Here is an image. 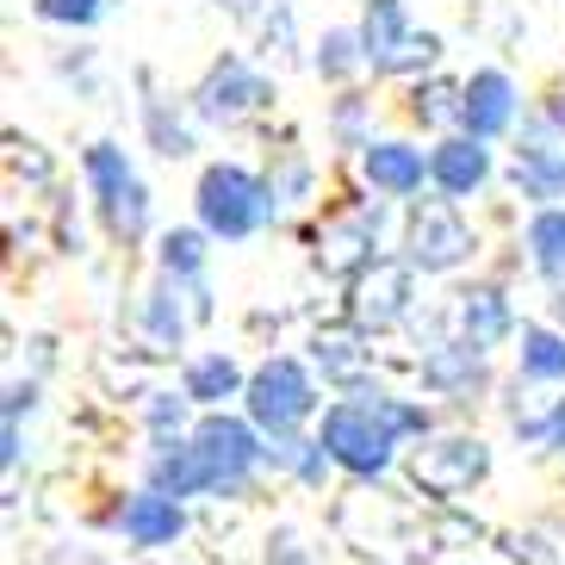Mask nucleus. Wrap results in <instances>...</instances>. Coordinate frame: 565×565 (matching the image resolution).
<instances>
[{"label":"nucleus","instance_id":"1","mask_svg":"<svg viewBox=\"0 0 565 565\" xmlns=\"http://www.w3.org/2000/svg\"><path fill=\"white\" fill-rule=\"evenodd\" d=\"M193 212H200V231L217 236V243H243L267 224V217H280L274 205V186L262 174H249L243 162H212L193 186Z\"/></svg>","mask_w":565,"mask_h":565},{"label":"nucleus","instance_id":"2","mask_svg":"<svg viewBox=\"0 0 565 565\" xmlns=\"http://www.w3.org/2000/svg\"><path fill=\"white\" fill-rule=\"evenodd\" d=\"M317 441H323V454H330L335 466H349L354 479H380L385 466H392V448H398L404 435L385 423L380 404L361 398V404H330Z\"/></svg>","mask_w":565,"mask_h":565},{"label":"nucleus","instance_id":"3","mask_svg":"<svg viewBox=\"0 0 565 565\" xmlns=\"http://www.w3.org/2000/svg\"><path fill=\"white\" fill-rule=\"evenodd\" d=\"M361 44H366V68L373 75H416V68H429L441 56V38L416 32L404 0H366Z\"/></svg>","mask_w":565,"mask_h":565},{"label":"nucleus","instance_id":"4","mask_svg":"<svg viewBox=\"0 0 565 565\" xmlns=\"http://www.w3.org/2000/svg\"><path fill=\"white\" fill-rule=\"evenodd\" d=\"M249 423L255 429H267V435H292L311 416V404H317V385H311V373H305L292 354H274L267 366H255L249 373Z\"/></svg>","mask_w":565,"mask_h":565},{"label":"nucleus","instance_id":"5","mask_svg":"<svg viewBox=\"0 0 565 565\" xmlns=\"http://www.w3.org/2000/svg\"><path fill=\"white\" fill-rule=\"evenodd\" d=\"M267 100H274V87H267L262 68H249L243 56H217V63L205 68L200 94H193V113H200L205 125H243V118H255Z\"/></svg>","mask_w":565,"mask_h":565},{"label":"nucleus","instance_id":"6","mask_svg":"<svg viewBox=\"0 0 565 565\" xmlns=\"http://www.w3.org/2000/svg\"><path fill=\"white\" fill-rule=\"evenodd\" d=\"M193 448L212 460L217 491H243V484H249V472L267 460V448H262V435H255V423H243V416H224V411L200 416V429H193Z\"/></svg>","mask_w":565,"mask_h":565},{"label":"nucleus","instance_id":"7","mask_svg":"<svg viewBox=\"0 0 565 565\" xmlns=\"http://www.w3.org/2000/svg\"><path fill=\"white\" fill-rule=\"evenodd\" d=\"M411 267L423 274H454V267L472 255V231H466V217L454 212V200H423L411 212Z\"/></svg>","mask_w":565,"mask_h":565},{"label":"nucleus","instance_id":"8","mask_svg":"<svg viewBox=\"0 0 565 565\" xmlns=\"http://www.w3.org/2000/svg\"><path fill=\"white\" fill-rule=\"evenodd\" d=\"M416 484L423 491H435V498H460V491H472V484L491 472V454H484V441H472V435H454V441H429V448L411 460Z\"/></svg>","mask_w":565,"mask_h":565},{"label":"nucleus","instance_id":"9","mask_svg":"<svg viewBox=\"0 0 565 565\" xmlns=\"http://www.w3.org/2000/svg\"><path fill=\"white\" fill-rule=\"evenodd\" d=\"M411 286H416V267L411 262H373L354 280V323L361 330H392L411 317Z\"/></svg>","mask_w":565,"mask_h":565},{"label":"nucleus","instance_id":"10","mask_svg":"<svg viewBox=\"0 0 565 565\" xmlns=\"http://www.w3.org/2000/svg\"><path fill=\"white\" fill-rule=\"evenodd\" d=\"M515 113H522V94H515V82L503 68H479L466 82V94H460V131L466 137L491 143V137H503L515 125Z\"/></svg>","mask_w":565,"mask_h":565},{"label":"nucleus","instance_id":"11","mask_svg":"<svg viewBox=\"0 0 565 565\" xmlns=\"http://www.w3.org/2000/svg\"><path fill=\"white\" fill-rule=\"evenodd\" d=\"M429 181L441 186V200H472L491 181V150L479 137H441L429 150Z\"/></svg>","mask_w":565,"mask_h":565},{"label":"nucleus","instance_id":"12","mask_svg":"<svg viewBox=\"0 0 565 565\" xmlns=\"http://www.w3.org/2000/svg\"><path fill=\"white\" fill-rule=\"evenodd\" d=\"M361 174H366L373 193H385V200H411V193H423V181H429V156L411 150V143H366Z\"/></svg>","mask_w":565,"mask_h":565},{"label":"nucleus","instance_id":"13","mask_svg":"<svg viewBox=\"0 0 565 565\" xmlns=\"http://www.w3.org/2000/svg\"><path fill=\"white\" fill-rule=\"evenodd\" d=\"M118 534L131 547H174L186 534V510L181 498H162V491H137L125 510H118Z\"/></svg>","mask_w":565,"mask_h":565},{"label":"nucleus","instance_id":"14","mask_svg":"<svg viewBox=\"0 0 565 565\" xmlns=\"http://www.w3.org/2000/svg\"><path fill=\"white\" fill-rule=\"evenodd\" d=\"M150 491H162V498H200V491H217V472L193 441L168 435L150 460Z\"/></svg>","mask_w":565,"mask_h":565},{"label":"nucleus","instance_id":"15","mask_svg":"<svg viewBox=\"0 0 565 565\" xmlns=\"http://www.w3.org/2000/svg\"><path fill=\"white\" fill-rule=\"evenodd\" d=\"M460 330H466L472 349H498L503 335L515 330L510 299H503L498 286H472V292H460Z\"/></svg>","mask_w":565,"mask_h":565},{"label":"nucleus","instance_id":"16","mask_svg":"<svg viewBox=\"0 0 565 565\" xmlns=\"http://www.w3.org/2000/svg\"><path fill=\"white\" fill-rule=\"evenodd\" d=\"M484 380V349L472 342H441V349L423 354V385L435 392H472Z\"/></svg>","mask_w":565,"mask_h":565},{"label":"nucleus","instance_id":"17","mask_svg":"<svg viewBox=\"0 0 565 565\" xmlns=\"http://www.w3.org/2000/svg\"><path fill=\"white\" fill-rule=\"evenodd\" d=\"M373 243H380V217H349L323 236V267L330 274H366L373 267Z\"/></svg>","mask_w":565,"mask_h":565},{"label":"nucleus","instance_id":"18","mask_svg":"<svg viewBox=\"0 0 565 565\" xmlns=\"http://www.w3.org/2000/svg\"><path fill=\"white\" fill-rule=\"evenodd\" d=\"M515 186L541 205L565 200V150H553V143H522V156H515Z\"/></svg>","mask_w":565,"mask_h":565},{"label":"nucleus","instance_id":"19","mask_svg":"<svg viewBox=\"0 0 565 565\" xmlns=\"http://www.w3.org/2000/svg\"><path fill=\"white\" fill-rule=\"evenodd\" d=\"M181 392L193 404H224V398H236V392H249V380H243V366H236L231 354H200V361H186Z\"/></svg>","mask_w":565,"mask_h":565},{"label":"nucleus","instance_id":"20","mask_svg":"<svg viewBox=\"0 0 565 565\" xmlns=\"http://www.w3.org/2000/svg\"><path fill=\"white\" fill-rule=\"evenodd\" d=\"M522 243H529V262L541 267L547 280H565V205H541V212L529 217Z\"/></svg>","mask_w":565,"mask_h":565},{"label":"nucleus","instance_id":"21","mask_svg":"<svg viewBox=\"0 0 565 565\" xmlns=\"http://www.w3.org/2000/svg\"><path fill=\"white\" fill-rule=\"evenodd\" d=\"M82 168H87V186H94V200H100V212L113 200H125L137 186V168H131V156L118 150V143H94V150L82 156Z\"/></svg>","mask_w":565,"mask_h":565},{"label":"nucleus","instance_id":"22","mask_svg":"<svg viewBox=\"0 0 565 565\" xmlns=\"http://www.w3.org/2000/svg\"><path fill=\"white\" fill-rule=\"evenodd\" d=\"M143 335H150L156 349H181L186 335V311H181V286L162 280L143 292Z\"/></svg>","mask_w":565,"mask_h":565},{"label":"nucleus","instance_id":"23","mask_svg":"<svg viewBox=\"0 0 565 565\" xmlns=\"http://www.w3.org/2000/svg\"><path fill=\"white\" fill-rule=\"evenodd\" d=\"M515 361H522V380H565V335L547 330V323H529L522 330V349H515Z\"/></svg>","mask_w":565,"mask_h":565},{"label":"nucleus","instance_id":"24","mask_svg":"<svg viewBox=\"0 0 565 565\" xmlns=\"http://www.w3.org/2000/svg\"><path fill=\"white\" fill-rule=\"evenodd\" d=\"M354 68H366L361 25H335V32L317 38V75H323V82H349Z\"/></svg>","mask_w":565,"mask_h":565},{"label":"nucleus","instance_id":"25","mask_svg":"<svg viewBox=\"0 0 565 565\" xmlns=\"http://www.w3.org/2000/svg\"><path fill=\"white\" fill-rule=\"evenodd\" d=\"M205 231H168L162 236V280L186 286V280H200L205 274Z\"/></svg>","mask_w":565,"mask_h":565},{"label":"nucleus","instance_id":"26","mask_svg":"<svg viewBox=\"0 0 565 565\" xmlns=\"http://www.w3.org/2000/svg\"><path fill=\"white\" fill-rule=\"evenodd\" d=\"M217 7H224V13H236L243 19V25H255V32L267 38V51H274V44H292V13H286V0H217Z\"/></svg>","mask_w":565,"mask_h":565},{"label":"nucleus","instance_id":"27","mask_svg":"<svg viewBox=\"0 0 565 565\" xmlns=\"http://www.w3.org/2000/svg\"><path fill=\"white\" fill-rule=\"evenodd\" d=\"M317 366L330 373V380H342V385H354V373H361V330H317Z\"/></svg>","mask_w":565,"mask_h":565},{"label":"nucleus","instance_id":"28","mask_svg":"<svg viewBox=\"0 0 565 565\" xmlns=\"http://www.w3.org/2000/svg\"><path fill=\"white\" fill-rule=\"evenodd\" d=\"M106 7H113V0H32V13L44 19V25H75V32H82V25H100Z\"/></svg>","mask_w":565,"mask_h":565},{"label":"nucleus","instance_id":"29","mask_svg":"<svg viewBox=\"0 0 565 565\" xmlns=\"http://www.w3.org/2000/svg\"><path fill=\"white\" fill-rule=\"evenodd\" d=\"M143 118H150V137H156V150H162L168 162L193 150V131H186L181 118H168V106H162V100H150V106H143Z\"/></svg>","mask_w":565,"mask_h":565},{"label":"nucleus","instance_id":"30","mask_svg":"<svg viewBox=\"0 0 565 565\" xmlns=\"http://www.w3.org/2000/svg\"><path fill=\"white\" fill-rule=\"evenodd\" d=\"M460 94H466V87L429 82V87H416V106H411V113L423 118V125H448V118H460Z\"/></svg>","mask_w":565,"mask_h":565},{"label":"nucleus","instance_id":"31","mask_svg":"<svg viewBox=\"0 0 565 565\" xmlns=\"http://www.w3.org/2000/svg\"><path fill=\"white\" fill-rule=\"evenodd\" d=\"M373 404L385 411V423L398 435H429V411L423 404H398V398H385V392H373Z\"/></svg>","mask_w":565,"mask_h":565},{"label":"nucleus","instance_id":"32","mask_svg":"<svg viewBox=\"0 0 565 565\" xmlns=\"http://www.w3.org/2000/svg\"><path fill=\"white\" fill-rule=\"evenodd\" d=\"M186 404H193V398H186V392H181V398H168V392H162V398H150V404H143V416H150V429H156V435H162V441H168V429H181Z\"/></svg>","mask_w":565,"mask_h":565},{"label":"nucleus","instance_id":"33","mask_svg":"<svg viewBox=\"0 0 565 565\" xmlns=\"http://www.w3.org/2000/svg\"><path fill=\"white\" fill-rule=\"evenodd\" d=\"M361 118H366V100H342V106H335V137L354 143V150H366V143H361Z\"/></svg>","mask_w":565,"mask_h":565},{"label":"nucleus","instance_id":"34","mask_svg":"<svg viewBox=\"0 0 565 565\" xmlns=\"http://www.w3.org/2000/svg\"><path fill=\"white\" fill-rule=\"evenodd\" d=\"M547 448H559V454H565V398L553 404V416H547Z\"/></svg>","mask_w":565,"mask_h":565}]
</instances>
